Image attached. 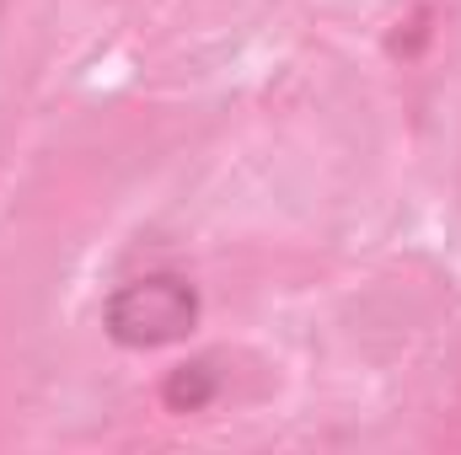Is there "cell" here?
<instances>
[{
	"label": "cell",
	"instance_id": "1",
	"mask_svg": "<svg viewBox=\"0 0 461 455\" xmlns=\"http://www.w3.org/2000/svg\"><path fill=\"white\" fill-rule=\"evenodd\" d=\"M103 327L118 348H167L199 327V290L183 273H145L118 284L103 306Z\"/></svg>",
	"mask_w": 461,
	"mask_h": 455
},
{
	"label": "cell",
	"instance_id": "2",
	"mask_svg": "<svg viewBox=\"0 0 461 455\" xmlns=\"http://www.w3.org/2000/svg\"><path fill=\"white\" fill-rule=\"evenodd\" d=\"M215 391H221L215 364H210V359H194V364H177V370L167 375L161 402H167L172 413H204V407L215 402Z\"/></svg>",
	"mask_w": 461,
	"mask_h": 455
}]
</instances>
